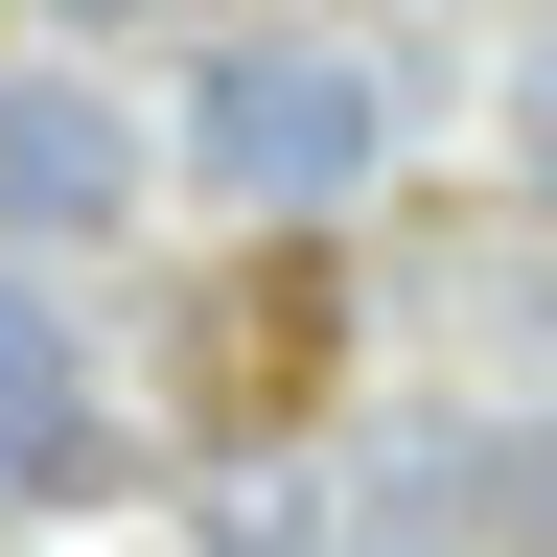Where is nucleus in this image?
I'll return each instance as SVG.
<instances>
[{
    "instance_id": "nucleus-2",
    "label": "nucleus",
    "mask_w": 557,
    "mask_h": 557,
    "mask_svg": "<svg viewBox=\"0 0 557 557\" xmlns=\"http://www.w3.org/2000/svg\"><path fill=\"white\" fill-rule=\"evenodd\" d=\"M116 209H139V116L94 70H24L0 94V233H116Z\"/></svg>"
},
{
    "instance_id": "nucleus-4",
    "label": "nucleus",
    "mask_w": 557,
    "mask_h": 557,
    "mask_svg": "<svg viewBox=\"0 0 557 557\" xmlns=\"http://www.w3.org/2000/svg\"><path fill=\"white\" fill-rule=\"evenodd\" d=\"M24 557H209L186 511H70V534H24Z\"/></svg>"
},
{
    "instance_id": "nucleus-1",
    "label": "nucleus",
    "mask_w": 557,
    "mask_h": 557,
    "mask_svg": "<svg viewBox=\"0 0 557 557\" xmlns=\"http://www.w3.org/2000/svg\"><path fill=\"white\" fill-rule=\"evenodd\" d=\"M372 70H348L325 24H256V47H209L186 70V163L233 186V209H325V186H372Z\"/></svg>"
},
{
    "instance_id": "nucleus-7",
    "label": "nucleus",
    "mask_w": 557,
    "mask_h": 557,
    "mask_svg": "<svg viewBox=\"0 0 557 557\" xmlns=\"http://www.w3.org/2000/svg\"><path fill=\"white\" fill-rule=\"evenodd\" d=\"M47 24H139V0H47Z\"/></svg>"
},
{
    "instance_id": "nucleus-3",
    "label": "nucleus",
    "mask_w": 557,
    "mask_h": 557,
    "mask_svg": "<svg viewBox=\"0 0 557 557\" xmlns=\"http://www.w3.org/2000/svg\"><path fill=\"white\" fill-rule=\"evenodd\" d=\"M24 487H94V395H70V325L0 278V511Z\"/></svg>"
},
{
    "instance_id": "nucleus-6",
    "label": "nucleus",
    "mask_w": 557,
    "mask_h": 557,
    "mask_svg": "<svg viewBox=\"0 0 557 557\" xmlns=\"http://www.w3.org/2000/svg\"><path fill=\"white\" fill-rule=\"evenodd\" d=\"M534 186H557V47H534Z\"/></svg>"
},
{
    "instance_id": "nucleus-5",
    "label": "nucleus",
    "mask_w": 557,
    "mask_h": 557,
    "mask_svg": "<svg viewBox=\"0 0 557 557\" xmlns=\"http://www.w3.org/2000/svg\"><path fill=\"white\" fill-rule=\"evenodd\" d=\"M511 534L557 557V418H534V442H511Z\"/></svg>"
}]
</instances>
